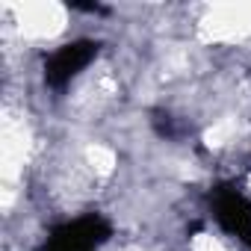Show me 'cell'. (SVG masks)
<instances>
[{
    "label": "cell",
    "mask_w": 251,
    "mask_h": 251,
    "mask_svg": "<svg viewBox=\"0 0 251 251\" xmlns=\"http://www.w3.org/2000/svg\"><path fill=\"white\" fill-rule=\"evenodd\" d=\"M95 56H98V42L92 39H77V42L62 45L45 62V83L50 89H65Z\"/></svg>",
    "instance_id": "3957f363"
},
{
    "label": "cell",
    "mask_w": 251,
    "mask_h": 251,
    "mask_svg": "<svg viewBox=\"0 0 251 251\" xmlns=\"http://www.w3.org/2000/svg\"><path fill=\"white\" fill-rule=\"evenodd\" d=\"M112 236V225L100 213H86L80 219L56 225L39 251H98Z\"/></svg>",
    "instance_id": "6da1fadb"
},
{
    "label": "cell",
    "mask_w": 251,
    "mask_h": 251,
    "mask_svg": "<svg viewBox=\"0 0 251 251\" xmlns=\"http://www.w3.org/2000/svg\"><path fill=\"white\" fill-rule=\"evenodd\" d=\"M210 207L222 230L251 248V201L245 198V192L233 183H219L210 192Z\"/></svg>",
    "instance_id": "7a4b0ae2"
}]
</instances>
